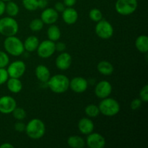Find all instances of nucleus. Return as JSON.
Masks as SVG:
<instances>
[{"label":"nucleus","instance_id":"obj_26","mask_svg":"<svg viewBox=\"0 0 148 148\" xmlns=\"http://www.w3.org/2000/svg\"><path fill=\"white\" fill-rule=\"evenodd\" d=\"M85 113L89 118H95L101 114L98 106L95 104H89L85 108Z\"/></svg>","mask_w":148,"mask_h":148},{"label":"nucleus","instance_id":"obj_9","mask_svg":"<svg viewBox=\"0 0 148 148\" xmlns=\"http://www.w3.org/2000/svg\"><path fill=\"white\" fill-rule=\"evenodd\" d=\"M10 77L20 78L26 71V64L23 61L17 60L9 64L7 69Z\"/></svg>","mask_w":148,"mask_h":148},{"label":"nucleus","instance_id":"obj_27","mask_svg":"<svg viewBox=\"0 0 148 148\" xmlns=\"http://www.w3.org/2000/svg\"><path fill=\"white\" fill-rule=\"evenodd\" d=\"M44 26V23L41 20L40 18H36L31 20V22L29 24V27L32 31L38 32L43 29Z\"/></svg>","mask_w":148,"mask_h":148},{"label":"nucleus","instance_id":"obj_12","mask_svg":"<svg viewBox=\"0 0 148 148\" xmlns=\"http://www.w3.org/2000/svg\"><path fill=\"white\" fill-rule=\"evenodd\" d=\"M112 85L108 81H100L95 87V94L98 98L103 99L107 97H109L112 92Z\"/></svg>","mask_w":148,"mask_h":148},{"label":"nucleus","instance_id":"obj_42","mask_svg":"<svg viewBox=\"0 0 148 148\" xmlns=\"http://www.w3.org/2000/svg\"><path fill=\"white\" fill-rule=\"evenodd\" d=\"M1 1H4V2H7V1H12V0H1Z\"/></svg>","mask_w":148,"mask_h":148},{"label":"nucleus","instance_id":"obj_39","mask_svg":"<svg viewBox=\"0 0 148 148\" xmlns=\"http://www.w3.org/2000/svg\"><path fill=\"white\" fill-rule=\"evenodd\" d=\"M48 0H38V8L45 9L48 6Z\"/></svg>","mask_w":148,"mask_h":148},{"label":"nucleus","instance_id":"obj_18","mask_svg":"<svg viewBox=\"0 0 148 148\" xmlns=\"http://www.w3.org/2000/svg\"><path fill=\"white\" fill-rule=\"evenodd\" d=\"M35 75L38 80L42 83H46L51 77V72L47 66L43 64H39L35 69Z\"/></svg>","mask_w":148,"mask_h":148},{"label":"nucleus","instance_id":"obj_20","mask_svg":"<svg viewBox=\"0 0 148 148\" xmlns=\"http://www.w3.org/2000/svg\"><path fill=\"white\" fill-rule=\"evenodd\" d=\"M97 69L100 74L104 76H110L114 73V67L111 62L108 61H101L97 65Z\"/></svg>","mask_w":148,"mask_h":148},{"label":"nucleus","instance_id":"obj_30","mask_svg":"<svg viewBox=\"0 0 148 148\" xmlns=\"http://www.w3.org/2000/svg\"><path fill=\"white\" fill-rule=\"evenodd\" d=\"M23 5L28 11H36L38 10V0H23Z\"/></svg>","mask_w":148,"mask_h":148},{"label":"nucleus","instance_id":"obj_3","mask_svg":"<svg viewBox=\"0 0 148 148\" xmlns=\"http://www.w3.org/2000/svg\"><path fill=\"white\" fill-rule=\"evenodd\" d=\"M4 48L8 54L13 56H21L25 51L23 42L15 36L6 37Z\"/></svg>","mask_w":148,"mask_h":148},{"label":"nucleus","instance_id":"obj_13","mask_svg":"<svg viewBox=\"0 0 148 148\" xmlns=\"http://www.w3.org/2000/svg\"><path fill=\"white\" fill-rule=\"evenodd\" d=\"M88 88V82L82 77H75L69 80V88L76 93H82Z\"/></svg>","mask_w":148,"mask_h":148},{"label":"nucleus","instance_id":"obj_21","mask_svg":"<svg viewBox=\"0 0 148 148\" xmlns=\"http://www.w3.org/2000/svg\"><path fill=\"white\" fill-rule=\"evenodd\" d=\"M40 41L36 36H30L25 40L24 45L25 50L28 52H33L37 50Z\"/></svg>","mask_w":148,"mask_h":148},{"label":"nucleus","instance_id":"obj_6","mask_svg":"<svg viewBox=\"0 0 148 148\" xmlns=\"http://www.w3.org/2000/svg\"><path fill=\"white\" fill-rule=\"evenodd\" d=\"M138 7L137 0H117L115 10L121 15H130L137 10Z\"/></svg>","mask_w":148,"mask_h":148},{"label":"nucleus","instance_id":"obj_31","mask_svg":"<svg viewBox=\"0 0 148 148\" xmlns=\"http://www.w3.org/2000/svg\"><path fill=\"white\" fill-rule=\"evenodd\" d=\"M10 64V57L8 53L0 51V68H5Z\"/></svg>","mask_w":148,"mask_h":148},{"label":"nucleus","instance_id":"obj_34","mask_svg":"<svg viewBox=\"0 0 148 148\" xmlns=\"http://www.w3.org/2000/svg\"><path fill=\"white\" fill-rule=\"evenodd\" d=\"M142 103H143V101H141L140 98H135L132 101L131 104H130V108L133 111H137L140 108Z\"/></svg>","mask_w":148,"mask_h":148},{"label":"nucleus","instance_id":"obj_25","mask_svg":"<svg viewBox=\"0 0 148 148\" xmlns=\"http://www.w3.org/2000/svg\"><path fill=\"white\" fill-rule=\"evenodd\" d=\"M20 12V8L17 3L12 1H7L5 6V12L8 14V16L12 17H14L18 14Z\"/></svg>","mask_w":148,"mask_h":148},{"label":"nucleus","instance_id":"obj_40","mask_svg":"<svg viewBox=\"0 0 148 148\" xmlns=\"http://www.w3.org/2000/svg\"><path fill=\"white\" fill-rule=\"evenodd\" d=\"M5 2L1 1V0H0V17H1V15H3L4 13L5 12Z\"/></svg>","mask_w":148,"mask_h":148},{"label":"nucleus","instance_id":"obj_33","mask_svg":"<svg viewBox=\"0 0 148 148\" xmlns=\"http://www.w3.org/2000/svg\"><path fill=\"white\" fill-rule=\"evenodd\" d=\"M9 77H9L7 69H5V68H0V85L7 82Z\"/></svg>","mask_w":148,"mask_h":148},{"label":"nucleus","instance_id":"obj_19","mask_svg":"<svg viewBox=\"0 0 148 148\" xmlns=\"http://www.w3.org/2000/svg\"><path fill=\"white\" fill-rule=\"evenodd\" d=\"M7 89L14 94L19 93L23 89V83L20 78L9 77L7 81Z\"/></svg>","mask_w":148,"mask_h":148},{"label":"nucleus","instance_id":"obj_5","mask_svg":"<svg viewBox=\"0 0 148 148\" xmlns=\"http://www.w3.org/2000/svg\"><path fill=\"white\" fill-rule=\"evenodd\" d=\"M19 30V25L14 17H7L0 19V34L8 37L16 36Z\"/></svg>","mask_w":148,"mask_h":148},{"label":"nucleus","instance_id":"obj_14","mask_svg":"<svg viewBox=\"0 0 148 148\" xmlns=\"http://www.w3.org/2000/svg\"><path fill=\"white\" fill-rule=\"evenodd\" d=\"M72 63V56L67 52H61L60 54L56 57L55 64L59 69L65 71L69 69Z\"/></svg>","mask_w":148,"mask_h":148},{"label":"nucleus","instance_id":"obj_7","mask_svg":"<svg viewBox=\"0 0 148 148\" xmlns=\"http://www.w3.org/2000/svg\"><path fill=\"white\" fill-rule=\"evenodd\" d=\"M95 31L97 36L101 39L108 40L111 38L114 35V27L106 20L102 19L96 23Z\"/></svg>","mask_w":148,"mask_h":148},{"label":"nucleus","instance_id":"obj_29","mask_svg":"<svg viewBox=\"0 0 148 148\" xmlns=\"http://www.w3.org/2000/svg\"><path fill=\"white\" fill-rule=\"evenodd\" d=\"M12 114L13 117L18 121H22V120L25 119L27 116L25 110L20 107H16L14 111L12 112Z\"/></svg>","mask_w":148,"mask_h":148},{"label":"nucleus","instance_id":"obj_41","mask_svg":"<svg viewBox=\"0 0 148 148\" xmlns=\"http://www.w3.org/2000/svg\"><path fill=\"white\" fill-rule=\"evenodd\" d=\"M0 148H14V145L9 143H4L0 145Z\"/></svg>","mask_w":148,"mask_h":148},{"label":"nucleus","instance_id":"obj_22","mask_svg":"<svg viewBox=\"0 0 148 148\" xmlns=\"http://www.w3.org/2000/svg\"><path fill=\"white\" fill-rule=\"evenodd\" d=\"M135 47L140 53H146L148 51V37L146 35L139 36L135 40Z\"/></svg>","mask_w":148,"mask_h":148},{"label":"nucleus","instance_id":"obj_15","mask_svg":"<svg viewBox=\"0 0 148 148\" xmlns=\"http://www.w3.org/2000/svg\"><path fill=\"white\" fill-rule=\"evenodd\" d=\"M40 19L44 24H54L59 19V12L54 8H45L40 14Z\"/></svg>","mask_w":148,"mask_h":148},{"label":"nucleus","instance_id":"obj_11","mask_svg":"<svg viewBox=\"0 0 148 148\" xmlns=\"http://www.w3.org/2000/svg\"><path fill=\"white\" fill-rule=\"evenodd\" d=\"M17 107V102L13 97L4 95L0 97V113L4 114H12Z\"/></svg>","mask_w":148,"mask_h":148},{"label":"nucleus","instance_id":"obj_37","mask_svg":"<svg viewBox=\"0 0 148 148\" xmlns=\"http://www.w3.org/2000/svg\"><path fill=\"white\" fill-rule=\"evenodd\" d=\"M53 8H54L58 12H62L65 10L66 7H65L64 4L63 2H62V1H58V2H56V4H54V7H53Z\"/></svg>","mask_w":148,"mask_h":148},{"label":"nucleus","instance_id":"obj_10","mask_svg":"<svg viewBox=\"0 0 148 148\" xmlns=\"http://www.w3.org/2000/svg\"><path fill=\"white\" fill-rule=\"evenodd\" d=\"M85 145L89 148H103L106 146V140L102 134L92 132L88 134Z\"/></svg>","mask_w":148,"mask_h":148},{"label":"nucleus","instance_id":"obj_24","mask_svg":"<svg viewBox=\"0 0 148 148\" xmlns=\"http://www.w3.org/2000/svg\"><path fill=\"white\" fill-rule=\"evenodd\" d=\"M67 145L72 148H83L85 146V141L79 136L72 135L68 137Z\"/></svg>","mask_w":148,"mask_h":148},{"label":"nucleus","instance_id":"obj_17","mask_svg":"<svg viewBox=\"0 0 148 148\" xmlns=\"http://www.w3.org/2000/svg\"><path fill=\"white\" fill-rule=\"evenodd\" d=\"M79 17L77 11L73 7H66L62 12V19L67 25H73L77 23Z\"/></svg>","mask_w":148,"mask_h":148},{"label":"nucleus","instance_id":"obj_36","mask_svg":"<svg viewBox=\"0 0 148 148\" xmlns=\"http://www.w3.org/2000/svg\"><path fill=\"white\" fill-rule=\"evenodd\" d=\"M56 46V51L59 52H64L66 49V46L64 42H57L55 43Z\"/></svg>","mask_w":148,"mask_h":148},{"label":"nucleus","instance_id":"obj_23","mask_svg":"<svg viewBox=\"0 0 148 148\" xmlns=\"http://www.w3.org/2000/svg\"><path fill=\"white\" fill-rule=\"evenodd\" d=\"M62 36V32L60 28L54 24L50 25L47 30L48 39L53 42L58 41Z\"/></svg>","mask_w":148,"mask_h":148},{"label":"nucleus","instance_id":"obj_38","mask_svg":"<svg viewBox=\"0 0 148 148\" xmlns=\"http://www.w3.org/2000/svg\"><path fill=\"white\" fill-rule=\"evenodd\" d=\"M77 2V0H63V3L66 7H72Z\"/></svg>","mask_w":148,"mask_h":148},{"label":"nucleus","instance_id":"obj_1","mask_svg":"<svg viewBox=\"0 0 148 148\" xmlns=\"http://www.w3.org/2000/svg\"><path fill=\"white\" fill-rule=\"evenodd\" d=\"M46 83L49 89L56 94L64 93L69 88V79L67 76L62 74L50 77Z\"/></svg>","mask_w":148,"mask_h":148},{"label":"nucleus","instance_id":"obj_4","mask_svg":"<svg viewBox=\"0 0 148 148\" xmlns=\"http://www.w3.org/2000/svg\"><path fill=\"white\" fill-rule=\"evenodd\" d=\"M100 113L105 116H114L119 113L121 107L120 104L114 98H107L102 99L101 102L98 106Z\"/></svg>","mask_w":148,"mask_h":148},{"label":"nucleus","instance_id":"obj_16","mask_svg":"<svg viewBox=\"0 0 148 148\" xmlns=\"http://www.w3.org/2000/svg\"><path fill=\"white\" fill-rule=\"evenodd\" d=\"M77 127L81 134H84V135H88V134L92 133L95 128L93 121L88 117H83L79 119Z\"/></svg>","mask_w":148,"mask_h":148},{"label":"nucleus","instance_id":"obj_35","mask_svg":"<svg viewBox=\"0 0 148 148\" xmlns=\"http://www.w3.org/2000/svg\"><path fill=\"white\" fill-rule=\"evenodd\" d=\"M25 126L26 124L25 123L22 122L21 121H19L14 124V129L18 132H23L25 130Z\"/></svg>","mask_w":148,"mask_h":148},{"label":"nucleus","instance_id":"obj_28","mask_svg":"<svg viewBox=\"0 0 148 148\" xmlns=\"http://www.w3.org/2000/svg\"><path fill=\"white\" fill-rule=\"evenodd\" d=\"M89 17L93 22L98 23L103 19V13L99 9L93 8L89 12Z\"/></svg>","mask_w":148,"mask_h":148},{"label":"nucleus","instance_id":"obj_8","mask_svg":"<svg viewBox=\"0 0 148 148\" xmlns=\"http://www.w3.org/2000/svg\"><path fill=\"white\" fill-rule=\"evenodd\" d=\"M37 53L42 59H48L51 57L56 51L55 42L50 40H45L39 43L37 49Z\"/></svg>","mask_w":148,"mask_h":148},{"label":"nucleus","instance_id":"obj_32","mask_svg":"<svg viewBox=\"0 0 148 148\" xmlns=\"http://www.w3.org/2000/svg\"><path fill=\"white\" fill-rule=\"evenodd\" d=\"M140 98L144 103L148 101V85H145L140 91Z\"/></svg>","mask_w":148,"mask_h":148},{"label":"nucleus","instance_id":"obj_2","mask_svg":"<svg viewBox=\"0 0 148 148\" xmlns=\"http://www.w3.org/2000/svg\"><path fill=\"white\" fill-rule=\"evenodd\" d=\"M27 135L32 140H40L46 133V125L41 119H33L28 121L25 126V130Z\"/></svg>","mask_w":148,"mask_h":148}]
</instances>
